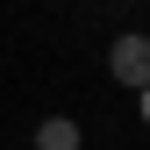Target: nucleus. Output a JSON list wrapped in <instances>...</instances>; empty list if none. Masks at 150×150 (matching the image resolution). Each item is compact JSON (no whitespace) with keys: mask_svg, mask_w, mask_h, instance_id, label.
I'll use <instances>...</instances> for the list:
<instances>
[{"mask_svg":"<svg viewBox=\"0 0 150 150\" xmlns=\"http://www.w3.org/2000/svg\"><path fill=\"white\" fill-rule=\"evenodd\" d=\"M136 107H143V129H150V86H143V93H136Z\"/></svg>","mask_w":150,"mask_h":150,"instance_id":"3","label":"nucleus"},{"mask_svg":"<svg viewBox=\"0 0 150 150\" xmlns=\"http://www.w3.org/2000/svg\"><path fill=\"white\" fill-rule=\"evenodd\" d=\"M86 136H79V122L71 115H50V122H36V150H79Z\"/></svg>","mask_w":150,"mask_h":150,"instance_id":"2","label":"nucleus"},{"mask_svg":"<svg viewBox=\"0 0 150 150\" xmlns=\"http://www.w3.org/2000/svg\"><path fill=\"white\" fill-rule=\"evenodd\" d=\"M107 71H115V86H150V36H115V50H107Z\"/></svg>","mask_w":150,"mask_h":150,"instance_id":"1","label":"nucleus"}]
</instances>
